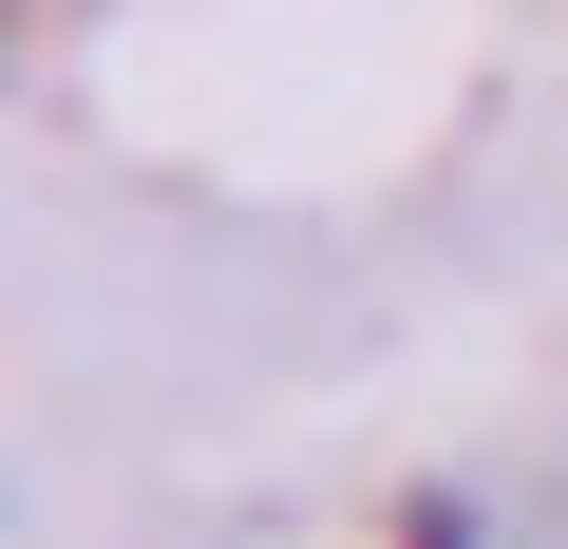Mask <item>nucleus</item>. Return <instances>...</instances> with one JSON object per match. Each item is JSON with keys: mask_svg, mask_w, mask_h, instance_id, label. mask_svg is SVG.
Returning a JSON list of instances; mask_svg holds the SVG:
<instances>
[{"mask_svg": "<svg viewBox=\"0 0 568 549\" xmlns=\"http://www.w3.org/2000/svg\"><path fill=\"white\" fill-rule=\"evenodd\" d=\"M417 549H474V492H417Z\"/></svg>", "mask_w": 568, "mask_h": 549, "instance_id": "f257e3e1", "label": "nucleus"}]
</instances>
